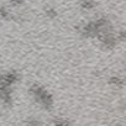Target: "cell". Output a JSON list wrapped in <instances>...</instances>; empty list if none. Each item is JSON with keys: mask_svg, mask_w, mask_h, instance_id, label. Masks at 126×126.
<instances>
[{"mask_svg": "<svg viewBox=\"0 0 126 126\" xmlns=\"http://www.w3.org/2000/svg\"><path fill=\"white\" fill-rule=\"evenodd\" d=\"M79 6L83 9V10H92L96 6L94 0H80L79 1Z\"/></svg>", "mask_w": 126, "mask_h": 126, "instance_id": "6", "label": "cell"}, {"mask_svg": "<svg viewBox=\"0 0 126 126\" xmlns=\"http://www.w3.org/2000/svg\"><path fill=\"white\" fill-rule=\"evenodd\" d=\"M71 125H72L71 121L67 120V119H58L53 122L52 126H71Z\"/></svg>", "mask_w": 126, "mask_h": 126, "instance_id": "9", "label": "cell"}, {"mask_svg": "<svg viewBox=\"0 0 126 126\" xmlns=\"http://www.w3.org/2000/svg\"><path fill=\"white\" fill-rule=\"evenodd\" d=\"M114 126H121V125H114Z\"/></svg>", "mask_w": 126, "mask_h": 126, "instance_id": "12", "label": "cell"}, {"mask_svg": "<svg viewBox=\"0 0 126 126\" xmlns=\"http://www.w3.org/2000/svg\"><path fill=\"white\" fill-rule=\"evenodd\" d=\"M108 83H109L110 85H112V87L120 88V87L124 85V79H122L121 77H119V76H111V77L109 78Z\"/></svg>", "mask_w": 126, "mask_h": 126, "instance_id": "5", "label": "cell"}, {"mask_svg": "<svg viewBox=\"0 0 126 126\" xmlns=\"http://www.w3.org/2000/svg\"><path fill=\"white\" fill-rule=\"evenodd\" d=\"M110 26H111V24H110L109 19L105 17V16H101V17H99L94 21L84 24L82 27H79V32L83 37L93 38V37H98V35L101 31H104L105 29H108Z\"/></svg>", "mask_w": 126, "mask_h": 126, "instance_id": "1", "label": "cell"}, {"mask_svg": "<svg viewBox=\"0 0 126 126\" xmlns=\"http://www.w3.org/2000/svg\"><path fill=\"white\" fill-rule=\"evenodd\" d=\"M0 17L4 19V20L11 19V14H10V11L5 6H0Z\"/></svg>", "mask_w": 126, "mask_h": 126, "instance_id": "7", "label": "cell"}, {"mask_svg": "<svg viewBox=\"0 0 126 126\" xmlns=\"http://www.w3.org/2000/svg\"><path fill=\"white\" fill-rule=\"evenodd\" d=\"M20 79V76L15 71H9L0 76V87H8L13 88Z\"/></svg>", "mask_w": 126, "mask_h": 126, "instance_id": "3", "label": "cell"}, {"mask_svg": "<svg viewBox=\"0 0 126 126\" xmlns=\"http://www.w3.org/2000/svg\"><path fill=\"white\" fill-rule=\"evenodd\" d=\"M45 14H46V16L49 17V19H56L57 15H58V13H57V10H56L54 8H47V9L45 10Z\"/></svg>", "mask_w": 126, "mask_h": 126, "instance_id": "8", "label": "cell"}, {"mask_svg": "<svg viewBox=\"0 0 126 126\" xmlns=\"http://www.w3.org/2000/svg\"><path fill=\"white\" fill-rule=\"evenodd\" d=\"M26 126H40V120L36 117H30L26 120Z\"/></svg>", "mask_w": 126, "mask_h": 126, "instance_id": "10", "label": "cell"}, {"mask_svg": "<svg viewBox=\"0 0 126 126\" xmlns=\"http://www.w3.org/2000/svg\"><path fill=\"white\" fill-rule=\"evenodd\" d=\"M10 3H11L14 6H16V5H22V4L25 3V0H10Z\"/></svg>", "mask_w": 126, "mask_h": 126, "instance_id": "11", "label": "cell"}, {"mask_svg": "<svg viewBox=\"0 0 126 126\" xmlns=\"http://www.w3.org/2000/svg\"><path fill=\"white\" fill-rule=\"evenodd\" d=\"M29 90H30V94L32 95V98L35 99V101L40 106H42L46 110H51L53 108V104H54L53 96L45 87H42L37 83H33Z\"/></svg>", "mask_w": 126, "mask_h": 126, "instance_id": "2", "label": "cell"}, {"mask_svg": "<svg viewBox=\"0 0 126 126\" xmlns=\"http://www.w3.org/2000/svg\"><path fill=\"white\" fill-rule=\"evenodd\" d=\"M11 92H13L11 88L0 87V100L8 106H10L13 104V93Z\"/></svg>", "mask_w": 126, "mask_h": 126, "instance_id": "4", "label": "cell"}]
</instances>
